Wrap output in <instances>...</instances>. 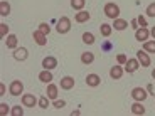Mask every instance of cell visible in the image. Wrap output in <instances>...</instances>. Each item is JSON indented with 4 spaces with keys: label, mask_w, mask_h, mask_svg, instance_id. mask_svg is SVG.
Masks as SVG:
<instances>
[{
    "label": "cell",
    "mask_w": 155,
    "mask_h": 116,
    "mask_svg": "<svg viewBox=\"0 0 155 116\" xmlns=\"http://www.w3.org/2000/svg\"><path fill=\"white\" fill-rule=\"evenodd\" d=\"M103 10H105V15L108 17V19H111V20H115V19L120 17V7H118L116 4H113V2H108Z\"/></svg>",
    "instance_id": "obj_1"
},
{
    "label": "cell",
    "mask_w": 155,
    "mask_h": 116,
    "mask_svg": "<svg viewBox=\"0 0 155 116\" xmlns=\"http://www.w3.org/2000/svg\"><path fill=\"white\" fill-rule=\"evenodd\" d=\"M56 31H58L59 34H68V32L71 31V20L68 19V17H61V19L58 20Z\"/></svg>",
    "instance_id": "obj_2"
},
{
    "label": "cell",
    "mask_w": 155,
    "mask_h": 116,
    "mask_svg": "<svg viewBox=\"0 0 155 116\" xmlns=\"http://www.w3.org/2000/svg\"><path fill=\"white\" fill-rule=\"evenodd\" d=\"M8 93H10L12 96H20V94L24 93L22 81H12L10 86H8Z\"/></svg>",
    "instance_id": "obj_3"
},
{
    "label": "cell",
    "mask_w": 155,
    "mask_h": 116,
    "mask_svg": "<svg viewBox=\"0 0 155 116\" xmlns=\"http://www.w3.org/2000/svg\"><path fill=\"white\" fill-rule=\"evenodd\" d=\"M147 96H148L147 91H145L143 88H140V86H138V88H133L132 89V98L135 101H142V103H143V101L147 99Z\"/></svg>",
    "instance_id": "obj_4"
},
{
    "label": "cell",
    "mask_w": 155,
    "mask_h": 116,
    "mask_svg": "<svg viewBox=\"0 0 155 116\" xmlns=\"http://www.w3.org/2000/svg\"><path fill=\"white\" fill-rule=\"evenodd\" d=\"M137 59H138V62L142 64V67H148L150 62H152V59H150L147 50H138V52H137Z\"/></svg>",
    "instance_id": "obj_5"
},
{
    "label": "cell",
    "mask_w": 155,
    "mask_h": 116,
    "mask_svg": "<svg viewBox=\"0 0 155 116\" xmlns=\"http://www.w3.org/2000/svg\"><path fill=\"white\" fill-rule=\"evenodd\" d=\"M138 67H140V62H138V59L135 57V59H128V61L125 62V67H123V69L127 71L128 74H133L137 69H138Z\"/></svg>",
    "instance_id": "obj_6"
},
{
    "label": "cell",
    "mask_w": 155,
    "mask_h": 116,
    "mask_svg": "<svg viewBox=\"0 0 155 116\" xmlns=\"http://www.w3.org/2000/svg\"><path fill=\"white\" fill-rule=\"evenodd\" d=\"M22 105L25 108H34L35 105H39V101L35 99L34 94H22Z\"/></svg>",
    "instance_id": "obj_7"
},
{
    "label": "cell",
    "mask_w": 155,
    "mask_h": 116,
    "mask_svg": "<svg viewBox=\"0 0 155 116\" xmlns=\"http://www.w3.org/2000/svg\"><path fill=\"white\" fill-rule=\"evenodd\" d=\"M42 67H44V69L52 71L54 67H58V59L52 57V56H47V57H44V59H42Z\"/></svg>",
    "instance_id": "obj_8"
},
{
    "label": "cell",
    "mask_w": 155,
    "mask_h": 116,
    "mask_svg": "<svg viewBox=\"0 0 155 116\" xmlns=\"http://www.w3.org/2000/svg\"><path fill=\"white\" fill-rule=\"evenodd\" d=\"M32 37H34V42L37 44V46H46V44H47V35L42 34L39 29H37V31H34Z\"/></svg>",
    "instance_id": "obj_9"
},
{
    "label": "cell",
    "mask_w": 155,
    "mask_h": 116,
    "mask_svg": "<svg viewBox=\"0 0 155 116\" xmlns=\"http://www.w3.org/2000/svg\"><path fill=\"white\" fill-rule=\"evenodd\" d=\"M27 57H29V50L25 49V47H17V49L14 50V59H15V61H25Z\"/></svg>",
    "instance_id": "obj_10"
},
{
    "label": "cell",
    "mask_w": 155,
    "mask_h": 116,
    "mask_svg": "<svg viewBox=\"0 0 155 116\" xmlns=\"http://www.w3.org/2000/svg\"><path fill=\"white\" fill-rule=\"evenodd\" d=\"M148 35H150V31H148L147 27H138L137 29V32H135V39L137 40H140V42H142V40H148Z\"/></svg>",
    "instance_id": "obj_11"
},
{
    "label": "cell",
    "mask_w": 155,
    "mask_h": 116,
    "mask_svg": "<svg viewBox=\"0 0 155 116\" xmlns=\"http://www.w3.org/2000/svg\"><path fill=\"white\" fill-rule=\"evenodd\" d=\"M123 72H125V69L121 67V64H118V66H113L111 69H110V77H111V79H115V81H118V79L123 76Z\"/></svg>",
    "instance_id": "obj_12"
},
{
    "label": "cell",
    "mask_w": 155,
    "mask_h": 116,
    "mask_svg": "<svg viewBox=\"0 0 155 116\" xmlns=\"http://www.w3.org/2000/svg\"><path fill=\"white\" fill-rule=\"evenodd\" d=\"M100 82H101V77L98 74H88L86 76V84L89 88H96V86H100Z\"/></svg>",
    "instance_id": "obj_13"
},
{
    "label": "cell",
    "mask_w": 155,
    "mask_h": 116,
    "mask_svg": "<svg viewBox=\"0 0 155 116\" xmlns=\"http://www.w3.org/2000/svg\"><path fill=\"white\" fill-rule=\"evenodd\" d=\"M91 19V14L89 12H86V10H79L74 15V20H76L78 24H83V22H88V20Z\"/></svg>",
    "instance_id": "obj_14"
},
{
    "label": "cell",
    "mask_w": 155,
    "mask_h": 116,
    "mask_svg": "<svg viewBox=\"0 0 155 116\" xmlns=\"http://www.w3.org/2000/svg\"><path fill=\"white\" fill-rule=\"evenodd\" d=\"M46 96L49 98V99H58V86L52 84V82H49L47 84V91H46Z\"/></svg>",
    "instance_id": "obj_15"
},
{
    "label": "cell",
    "mask_w": 155,
    "mask_h": 116,
    "mask_svg": "<svg viewBox=\"0 0 155 116\" xmlns=\"http://www.w3.org/2000/svg\"><path fill=\"white\" fill-rule=\"evenodd\" d=\"M74 88V79L71 76H64L61 79V89H66V91H69V89Z\"/></svg>",
    "instance_id": "obj_16"
},
{
    "label": "cell",
    "mask_w": 155,
    "mask_h": 116,
    "mask_svg": "<svg viewBox=\"0 0 155 116\" xmlns=\"http://www.w3.org/2000/svg\"><path fill=\"white\" fill-rule=\"evenodd\" d=\"M39 81L46 82V84H49V82H52V72H51L49 69H44L39 72Z\"/></svg>",
    "instance_id": "obj_17"
},
{
    "label": "cell",
    "mask_w": 155,
    "mask_h": 116,
    "mask_svg": "<svg viewBox=\"0 0 155 116\" xmlns=\"http://www.w3.org/2000/svg\"><path fill=\"white\" fill-rule=\"evenodd\" d=\"M5 46H7V49H17V35L8 34L5 37Z\"/></svg>",
    "instance_id": "obj_18"
},
{
    "label": "cell",
    "mask_w": 155,
    "mask_h": 116,
    "mask_svg": "<svg viewBox=\"0 0 155 116\" xmlns=\"http://www.w3.org/2000/svg\"><path fill=\"white\" fill-rule=\"evenodd\" d=\"M111 27H115V31H125V29L128 27V22L123 20V19H115Z\"/></svg>",
    "instance_id": "obj_19"
},
{
    "label": "cell",
    "mask_w": 155,
    "mask_h": 116,
    "mask_svg": "<svg viewBox=\"0 0 155 116\" xmlns=\"http://www.w3.org/2000/svg\"><path fill=\"white\" fill-rule=\"evenodd\" d=\"M132 113L133 114H145V108L142 105V101H135L132 105Z\"/></svg>",
    "instance_id": "obj_20"
},
{
    "label": "cell",
    "mask_w": 155,
    "mask_h": 116,
    "mask_svg": "<svg viewBox=\"0 0 155 116\" xmlns=\"http://www.w3.org/2000/svg\"><path fill=\"white\" fill-rule=\"evenodd\" d=\"M8 14H10V5H8L7 0H2V2H0V15L7 17Z\"/></svg>",
    "instance_id": "obj_21"
},
{
    "label": "cell",
    "mask_w": 155,
    "mask_h": 116,
    "mask_svg": "<svg viewBox=\"0 0 155 116\" xmlns=\"http://www.w3.org/2000/svg\"><path fill=\"white\" fill-rule=\"evenodd\" d=\"M100 32H101V35H103V37H110V35H111V32H113V27L110 25V24H101Z\"/></svg>",
    "instance_id": "obj_22"
},
{
    "label": "cell",
    "mask_w": 155,
    "mask_h": 116,
    "mask_svg": "<svg viewBox=\"0 0 155 116\" xmlns=\"http://www.w3.org/2000/svg\"><path fill=\"white\" fill-rule=\"evenodd\" d=\"M94 61V54L93 52H83L81 54V62L83 64H91Z\"/></svg>",
    "instance_id": "obj_23"
},
{
    "label": "cell",
    "mask_w": 155,
    "mask_h": 116,
    "mask_svg": "<svg viewBox=\"0 0 155 116\" xmlns=\"http://www.w3.org/2000/svg\"><path fill=\"white\" fill-rule=\"evenodd\" d=\"M86 5V0H71V7L74 10H83Z\"/></svg>",
    "instance_id": "obj_24"
},
{
    "label": "cell",
    "mask_w": 155,
    "mask_h": 116,
    "mask_svg": "<svg viewBox=\"0 0 155 116\" xmlns=\"http://www.w3.org/2000/svg\"><path fill=\"white\" fill-rule=\"evenodd\" d=\"M143 50L150 52V54H155V40H145L143 42Z\"/></svg>",
    "instance_id": "obj_25"
},
{
    "label": "cell",
    "mask_w": 155,
    "mask_h": 116,
    "mask_svg": "<svg viewBox=\"0 0 155 116\" xmlns=\"http://www.w3.org/2000/svg\"><path fill=\"white\" fill-rule=\"evenodd\" d=\"M83 42L88 44V46L94 44V35L91 34V32H84V34H83Z\"/></svg>",
    "instance_id": "obj_26"
},
{
    "label": "cell",
    "mask_w": 155,
    "mask_h": 116,
    "mask_svg": "<svg viewBox=\"0 0 155 116\" xmlns=\"http://www.w3.org/2000/svg\"><path fill=\"white\" fill-rule=\"evenodd\" d=\"M39 108H41V109L49 108V98H47V96H42V98H41V99H39Z\"/></svg>",
    "instance_id": "obj_27"
},
{
    "label": "cell",
    "mask_w": 155,
    "mask_h": 116,
    "mask_svg": "<svg viewBox=\"0 0 155 116\" xmlns=\"http://www.w3.org/2000/svg\"><path fill=\"white\" fill-rule=\"evenodd\" d=\"M8 35V25L7 24H0V37L5 39Z\"/></svg>",
    "instance_id": "obj_28"
},
{
    "label": "cell",
    "mask_w": 155,
    "mask_h": 116,
    "mask_svg": "<svg viewBox=\"0 0 155 116\" xmlns=\"http://www.w3.org/2000/svg\"><path fill=\"white\" fill-rule=\"evenodd\" d=\"M10 114L12 116H22L24 114V108H20V106H14L12 111H10Z\"/></svg>",
    "instance_id": "obj_29"
},
{
    "label": "cell",
    "mask_w": 155,
    "mask_h": 116,
    "mask_svg": "<svg viewBox=\"0 0 155 116\" xmlns=\"http://www.w3.org/2000/svg\"><path fill=\"white\" fill-rule=\"evenodd\" d=\"M39 31H41V32H42V34H49V32H51V27H49V24H46V22H42V24H41V25H39Z\"/></svg>",
    "instance_id": "obj_30"
},
{
    "label": "cell",
    "mask_w": 155,
    "mask_h": 116,
    "mask_svg": "<svg viewBox=\"0 0 155 116\" xmlns=\"http://www.w3.org/2000/svg\"><path fill=\"white\" fill-rule=\"evenodd\" d=\"M145 14H147L148 17H155V2H153V4L148 5L147 10H145Z\"/></svg>",
    "instance_id": "obj_31"
},
{
    "label": "cell",
    "mask_w": 155,
    "mask_h": 116,
    "mask_svg": "<svg viewBox=\"0 0 155 116\" xmlns=\"http://www.w3.org/2000/svg\"><path fill=\"white\" fill-rule=\"evenodd\" d=\"M64 106H66V101L64 99H54V108L61 109V108H64Z\"/></svg>",
    "instance_id": "obj_32"
},
{
    "label": "cell",
    "mask_w": 155,
    "mask_h": 116,
    "mask_svg": "<svg viewBox=\"0 0 155 116\" xmlns=\"http://www.w3.org/2000/svg\"><path fill=\"white\" fill-rule=\"evenodd\" d=\"M116 61H118V64H125V62L128 61V57L125 54H118L116 56Z\"/></svg>",
    "instance_id": "obj_33"
},
{
    "label": "cell",
    "mask_w": 155,
    "mask_h": 116,
    "mask_svg": "<svg viewBox=\"0 0 155 116\" xmlns=\"http://www.w3.org/2000/svg\"><path fill=\"white\" fill-rule=\"evenodd\" d=\"M8 113V106L5 105V103H2V105H0V114L2 116H5Z\"/></svg>",
    "instance_id": "obj_34"
},
{
    "label": "cell",
    "mask_w": 155,
    "mask_h": 116,
    "mask_svg": "<svg viewBox=\"0 0 155 116\" xmlns=\"http://www.w3.org/2000/svg\"><path fill=\"white\" fill-rule=\"evenodd\" d=\"M137 20H138V25H140V27H147V20H145V17L140 15Z\"/></svg>",
    "instance_id": "obj_35"
},
{
    "label": "cell",
    "mask_w": 155,
    "mask_h": 116,
    "mask_svg": "<svg viewBox=\"0 0 155 116\" xmlns=\"http://www.w3.org/2000/svg\"><path fill=\"white\" fill-rule=\"evenodd\" d=\"M130 24H132V27H133V29H138V20H137V19H133Z\"/></svg>",
    "instance_id": "obj_36"
},
{
    "label": "cell",
    "mask_w": 155,
    "mask_h": 116,
    "mask_svg": "<svg viewBox=\"0 0 155 116\" xmlns=\"http://www.w3.org/2000/svg\"><path fill=\"white\" fill-rule=\"evenodd\" d=\"M5 94V84H0V96Z\"/></svg>",
    "instance_id": "obj_37"
},
{
    "label": "cell",
    "mask_w": 155,
    "mask_h": 116,
    "mask_svg": "<svg viewBox=\"0 0 155 116\" xmlns=\"http://www.w3.org/2000/svg\"><path fill=\"white\" fill-rule=\"evenodd\" d=\"M103 49H105V50H110V49H111V44H110V42H106L105 46H103Z\"/></svg>",
    "instance_id": "obj_38"
},
{
    "label": "cell",
    "mask_w": 155,
    "mask_h": 116,
    "mask_svg": "<svg viewBox=\"0 0 155 116\" xmlns=\"http://www.w3.org/2000/svg\"><path fill=\"white\" fill-rule=\"evenodd\" d=\"M150 35L155 39V27H152V29H150Z\"/></svg>",
    "instance_id": "obj_39"
},
{
    "label": "cell",
    "mask_w": 155,
    "mask_h": 116,
    "mask_svg": "<svg viewBox=\"0 0 155 116\" xmlns=\"http://www.w3.org/2000/svg\"><path fill=\"white\" fill-rule=\"evenodd\" d=\"M152 77H153V79H155V69L152 71Z\"/></svg>",
    "instance_id": "obj_40"
}]
</instances>
